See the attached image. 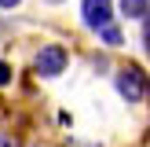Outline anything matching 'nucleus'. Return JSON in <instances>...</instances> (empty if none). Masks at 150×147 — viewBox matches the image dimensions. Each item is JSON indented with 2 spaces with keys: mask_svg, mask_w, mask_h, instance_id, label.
Masks as SVG:
<instances>
[{
  "mask_svg": "<svg viewBox=\"0 0 150 147\" xmlns=\"http://www.w3.org/2000/svg\"><path fill=\"white\" fill-rule=\"evenodd\" d=\"M114 92L125 103H146L150 99V74L139 63H121L114 70Z\"/></svg>",
  "mask_w": 150,
  "mask_h": 147,
  "instance_id": "obj_1",
  "label": "nucleus"
},
{
  "mask_svg": "<svg viewBox=\"0 0 150 147\" xmlns=\"http://www.w3.org/2000/svg\"><path fill=\"white\" fill-rule=\"evenodd\" d=\"M66 66H70V48L66 44H40L33 51V74L40 81H51L59 74H66Z\"/></svg>",
  "mask_w": 150,
  "mask_h": 147,
  "instance_id": "obj_2",
  "label": "nucleus"
},
{
  "mask_svg": "<svg viewBox=\"0 0 150 147\" xmlns=\"http://www.w3.org/2000/svg\"><path fill=\"white\" fill-rule=\"evenodd\" d=\"M81 22L99 33L103 26L114 22V0H81Z\"/></svg>",
  "mask_w": 150,
  "mask_h": 147,
  "instance_id": "obj_3",
  "label": "nucleus"
},
{
  "mask_svg": "<svg viewBox=\"0 0 150 147\" xmlns=\"http://www.w3.org/2000/svg\"><path fill=\"white\" fill-rule=\"evenodd\" d=\"M117 11H121V19L128 22H139V19H150V0H117Z\"/></svg>",
  "mask_w": 150,
  "mask_h": 147,
  "instance_id": "obj_4",
  "label": "nucleus"
},
{
  "mask_svg": "<svg viewBox=\"0 0 150 147\" xmlns=\"http://www.w3.org/2000/svg\"><path fill=\"white\" fill-rule=\"evenodd\" d=\"M99 41L110 44V48H121V44H125V33H121V26H114V22H110V26L99 29Z\"/></svg>",
  "mask_w": 150,
  "mask_h": 147,
  "instance_id": "obj_5",
  "label": "nucleus"
},
{
  "mask_svg": "<svg viewBox=\"0 0 150 147\" xmlns=\"http://www.w3.org/2000/svg\"><path fill=\"white\" fill-rule=\"evenodd\" d=\"M15 81V66L7 63V59H0V88H7Z\"/></svg>",
  "mask_w": 150,
  "mask_h": 147,
  "instance_id": "obj_6",
  "label": "nucleus"
},
{
  "mask_svg": "<svg viewBox=\"0 0 150 147\" xmlns=\"http://www.w3.org/2000/svg\"><path fill=\"white\" fill-rule=\"evenodd\" d=\"M0 147H22V140L15 132H0Z\"/></svg>",
  "mask_w": 150,
  "mask_h": 147,
  "instance_id": "obj_7",
  "label": "nucleus"
},
{
  "mask_svg": "<svg viewBox=\"0 0 150 147\" xmlns=\"http://www.w3.org/2000/svg\"><path fill=\"white\" fill-rule=\"evenodd\" d=\"M22 0H0V11H18Z\"/></svg>",
  "mask_w": 150,
  "mask_h": 147,
  "instance_id": "obj_8",
  "label": "nucleus"
},
{
  "mask_svg": "<svg viewBox=\"0 0 150 147\" xmlns=\"http://www.w3.org/2000/svg\"><path fill=\"white\" fill-rule=\"evenodd\" d=\"M143 51L150 55V19H146V26H143Z\"/></svg>",
  "mask_w": 150,
  "mask_h": 147,
  "instance_id": "obj_9",
  "label": "nucleus"
},
{
  "mask_svg": "<svg viewBox=\"0 0 150 147\" xmlns=\"http://www.w3.org/2000/svg\"><path fill=\"white\" fill-rule=\"evenodd\" d=\"M62 147H99V143H81V140H66Z\"/></svg>",
  "mask_w": 150,
  "mask_h": 147,
  "instance_id": "obj_10",
  "label": "nucleus"
},
{
  "mask_svg": "<svg viewBox=\"0 0 150 147\" xmlns=\"http://www.w3.org/2000/svg\"><path fill=\"white\" fill-rule=\"evenodd\" d=\"M44 4H51V7H55V4H62V0H44Z\"/></svg>",
  "mask_w": 150,
  "mask_h": 147,
  "instance_id": "obj_11",
  "label": "nucleus"
},
{
  "mask_svg": "<svg viewBox=\"0 0 150 147\" xmlns=\"http://www.w3.org/2000/svg\"><path fill=\"white\" fill-rule=\"evenodd\" d=\"M0 110H4V96H0Z\"/></svg>",
  "mask_w": 150,
  "mask_h": 147,
  "instance_id": "obj_12",
  "label": "nucleus"
},
{
  "mask_svg": "<svg viewBox=\"0 0 150 147\" xmlns=\"http://www.w3.org/2000/svg\"><path fill=\"white\" fill-rule=\"evenodd\" d=\"M37 147H40V143H37Z\"/></svg>",
  "mask_w": 150,
  "mask_h": 147,
  "instance_id": "obj_13",
  "label": "nucleus"
}]
</instances>
